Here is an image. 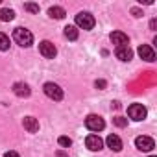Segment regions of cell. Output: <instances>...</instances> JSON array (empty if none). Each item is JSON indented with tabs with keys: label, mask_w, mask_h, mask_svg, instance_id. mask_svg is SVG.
I'll use <instances>...</instances> for the list:
<instances>
[{
	"label": "cell",
	"mask_w": 157,
	"mask_h": 157,
	"mask_svg": "<svg viewBox=\"0 0 157 157\" xmlns=\"http://www.w3.org/2000/svg\"><path fill=\"white\" fill-rule=\"evenodd\" d=\"M4 157H21V155H19L17 151H6V153H4Z\"/></svg>",
	"instance_id": "24"
},
{
	"label": "cell",
	"mask_w": 157,
	"mask_h": 157,
	"mask_svg": "<svg viewBox=\"0 0 157 157\" xmlns=\"http://www.w3.org/2000/svg\"><path fill=\"white\" fill-rule=\"evenodd\" d=\"M85 126H87V129H91V131H102V129L105 128V122H104V118L98 117V115H89V117L85 118Z\"/></svg>",
	"instance_id": "5"
},
{
	"label": "cell",
	"mask_w": 157,
	"mask_h": 157,
	"mask_svg": "<svg viewBox=\"0 0 157 157\" xmlns=\"http://www.w3.org/2000/svg\"><path fill=\"white\" fill-rule=\"evenodd\" d=\"M105 142H107V146H109L113 151H120V150H122V140H120L118 135H109V137L105 139Z\"/></svg>",
	"instance_id": "14"
},
{
	"label": "cell",
	"mask_w": 157,
	"mask_h": 157,
	"mask_svg": "<svg viewBox=\"0 0 157 157\" xmlns=\"http://www.w3.org/2000/svg\"><path fill=\"white\" fill-rule=\"evenodd\" d=\"M57 142H59V146H63V148H68V146L72 144V140H70L68 137H59V140H57Z\"/></svg>",
	"instance_id": "21"
},
{
	"label": "cell",
	"mask_w": 157,
	"mask_h": 157,
	"mask_svg": "<svg viewBox=\"0 0 157 157\" xmlns=\"http://www.w3.org/2000/svg\"><path fill=\"white\" fill-rule=\"evenodd\" d=\"M43 91H44V94H46L50 100H56V102H59V100L63 98V91H61V87H59V85H56V83H52V82L44 83Z\"/></svg>",
	"instance_id": "4"
},
{
	"label": "cell",
	"mask_w": 157,
	"mask_h": 157,
	"mask_svg": "<svg viewBox=\"0 0 157 157\" xmlns=\"http://www.w3.org/2000/svg\"><path fill=\"white\" fill-rule=\"evenodd\" d=\"M131 13H133V17H142V11H140V10H137V8H133V10H131Z\"/></svg>",
	"instance_id": "23"
},
{
	"label": "cell",
	"mask_w": 157,
	"mask_h": 157,
	"mask_svg": "<svg viewBox=\"0 0 157 157\" xmlns=\"http://www.w3.org/2000/svg\"><path fill=\"white\" fill-rule=\"evenodd\" d=\"M48 15H50L52 19H63L67 13H65V10H63V8L54 6V8H50V10H48Z\"/></svg>",
	"instance_id": "16"
},
{
	"label": "cell",
	"mask_w": 157,
	"mask_h": 157,
	"mask_svg": "<svg viewBox=\"0 0 157 157\" xmlns=\"http://www.w3.org/2000/svg\"><path fill=\"white\" fill-rule=\"evenodd\" d=\"M115 56H117L120 61H131V57H133V50H131L129 46H118L117 52H115Z\"/></svg>",
	"instance_id": "12"
},
{
	"label": "cell",
	"mask_w": 157,
	"mask_h": 157,
	"mask_svg": "<svg viewBox=\"0 0 157 157\" xmlns=\"http://www.w3.org/2000/svg\"><path fill=\"white\" fill-rule=\"evenodd\" d=\"M85 144H87V148H89L91 151H100V150L104 148V140H102L98 135H89V137L85 139Z\"/></svg>",
	"instance_id": "8"
},
{
	"label": "cell",
	"mask_w": 157,
	"mask_h": 157,
	"mask_svg": "<svg viewBox=\"0 0 157 157\" xmlns=\"http://www.w3.org/2000/svg\"><path fill=\"white\" fill-rule=\"evenodd\" d=\"M146 115H148V111H146V107H144L142 104H131V105L128 107V117H129L131 120H135V122L144 120Z\"/></svg>",
	"instance_id": "3"
},
{
	"label": "cell",
	"mask_w": 157,
	"mask_h": 157,
	"mask_svg": "<svg viewBox=\"0 0 157 157\" xmlns=\"http://www.w3.org/2000/svg\"><path fill=\"white\" fill-rule=\"evenodd\" d=\"M22 126H24V129H26L28 133H37V131H39V120L33 118V117H24Z\"/></svg>",
	"instance_id": "9"
},
{
	"label": "cell",
	"mask_w": 157,
	"mask_h": 157,
	"mask_svg": "<svg viewBox=\"0 0 157 157\" xmlns=\"http://www.w3.org/2000/svg\"><path fill=\"white\" fill-rule=\"evenodd\" d=\"M57 157H67L65 153H61V151H57Z\"/></svg>",
	"instance_id": "25"
},
{
	"label": "cell",
	"mask_w": 157,
	"mask_h": 157,
	"mask_svg": "<svg viewBox=\"0 0 157 157\" xmlns=\"http://www.w3.org/2000/svg\"><path fill=\"white\" fill-rule=\"evenodd\" d=\"M8 48H10V37L0 32V50H8Z\"/></svg>",
	"instance_id": "18"
},
{
	"label": "cell",
	"mask_w": 157,
	"mask_h": 157,
	"mask_svg": "<svg viewBox=\"0 0 157 157\" xmlns=\"http://www.w3.org/2000/svg\"><path fill=\"white\" fill-rule=\"evenodd\" d=\"M94 85H96V89H105V82L104 80H96Z\"/></svg>",
	"instance_id": "22"
},
{
	"label": "cell",
	"mask_w": 157,
	"mask_h": 157,
	"mask_svg": "<svg viewBox=\"0 0 157 157\" xmlns=\"http://www.w3.org/2000/svg\"><path fill=\"white\" fill-rule=\"evenodd\" d=\"M109 39L113 41V44H117V48L118 46H128V35L122 33V32H113L109 35Z\"/></svg>",
	"instance_id": "11"
},
{
	"label": "cell",
	"mask_w": 157,
	"mask_h": 157,
	"mask_svg": "<svg viewBox=\"0 0 157 157\" xmlns=\"http://www.w3.org/2000/svg\"><path fill=\"white\" fill-rule=\"evenodd\" d=\"M150 157H155V155H150Z\"/></svg>",
	"instance_id": "26"
},
{
	"label": "cell",
	"mask_w": 157,
	"mask_h": 157,
	"mask_svg": "<svg viewBox=\"0 0 157 157\" xmlns=\"http://www.w3.org/2000/svg\"><path fill=\"white\" fill-rule=\"evenodd\" d=\"M15 19V11L10 10V8H4V10H0V21L2 22H10Z\"/></svg>",
	"instance_id": "15"
},
{
	"label": "cell",
	"mask_w": 157,
	"mask_h": 157,
	"mask_svg": "<svg viewBox=\"0 0 157 157\" xmlns=\"http://www.w3.org/2000/svg\"><path fill=\"white\" fill-rule=\"evenodd\" d=\"M13 93L19 96V98H28L30 96V87L26 85V83H22V82H17L15 85H13Z\"/></svg>",
	"instance_id": "13"
},
{
	"label": "cell",
	"mask_w": 157,
	"mask_h": 157,
	"mask_svg": "<svg viewBox=\"0 0 157 157\" xmlns=\"http://www.w3.org/2000/svg\"><path fill=\"white\" fill-rule=\"evenodd\" d=\"M113 122H115V126H118V128H126V126H128V118H124V117H115Z\"/></svg>",
	"instance_id": "19"
},
{
	"label": "cell",
	"mask_w": 157,
	"mask_h": 157,
	"mask_svg": "<svg viewBox=\"0 0 157 157\" xmlns=\"http://www.w3.org/2000/svg\"><path fill=\"white\" fill-rule=\"evenodd\" d=\"M13 41H15L19 46L28 48V46H32V43H33V35H32V32L26 30V28H15V30H13Z\"/></svg>",
	"instance_id": "1"
},
{
	"label": "cell",
	"mask_w": 157,
	"mask_h": 157,
	"mask_svg": "<svg viewBox=\"0 0 157 157\" xmlns=\"http://www.w3.org/2000/svg\"><path fill=\"white\" fill-rule=\"evenodd\" d=\"M24 10L30 11V13H39V6H37V4H32V2L24 4Z\"/></svg>",
	"instance_id": "20"
},
{
	"label": "cell",
	"mask_w": 157,
	"mask_h": 157,
	"mask_svg": "<svg viewBox=\"0 0 157 157\" xmlns=\"http://www.w3.org/2000/svg\"><path fill=\"white\" fill-rule=\"evenodd\" d=\"M65 37L70 41H76L78 39V28L76 26H65Z\"/></svg>",
	"instance_id": "17"
},
{
	"label": "cell",
	"mask_w": 157,
	"mask_h": 157,
	"mask_svg": "<svg viewBox=\"0 0 157 157\" xmlns=\"http://www.w3.org/2000/svg\"><path fill=\"white\" fill-rule=\"evenodd\" d=\"M39 52H41V56H44L46 59H52V57H56L57 48H56L50 41H43V43H39Z\"/></svg>",
	"instance_id": "7"
},
{
	"label": "cell",
	"mask_w": 157,
	"mask_h": 157,
	"mask_svg": "<svg viewBox=\"0 0 157 157\" xmlns=\"http://www.w3.org/2000/svg\"><path fill=\"white\" fill-rule=\"evenodd\" d=\"M135 146L140 150V151H151L155 148V142L151 137H146V135H140L135 139Z\"/></svg>",
	"instance_id": "6"
},
{
	"label": "cell",
	"mask_w": 157,
	"mask_h": 157,
	"mask_svg": "<svg viewBox=\"0 0 157 157\" xmlns=\"http://www.w3.org/2000/svg\"><path fill=\"white\" fill-rule=\"evenodd\" d=\"M76 28H82V30H93L94 28V17L87 11H82L76 15Z\"/></svg>",
	"instance_id": "2"
},
{
	"label": "cell",
	"mask_w": 157,
	"mask_h": 157,
	"mask_svg": "<svg viewBox=\"0 0 157 157\" xmlns=\"http://www.w3.org/2000/svg\"><path fill=\"white\" fill-rule=\"evenodd\" d=\"M139 56L144 59V61H153L155 59V52L150 44H140L139 46Z\"/></svg>",
	"instance_id": "10"
}]
</instances>
